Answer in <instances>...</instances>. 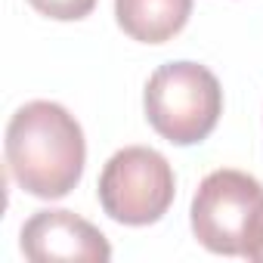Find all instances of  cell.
Here are the masks:
<instances>
[{
  "mask_svg": "<svg viewBox=\"0 0 263 263\" xmlns=\"http://www.w3.org/2000/svg\"><path fill=\"white\" fill-rule=\"evenodd\" d=\"M192 16V0H115V19L127 37L164 44L177 37Z\"/></svg>",
  "mask_w": 263,
  "mask_h": 263,
  "instance_id": "8992f818",
  "label": "cell"
},
{
  "mask_svg": "<svg viewBox=\"0 0 263 263\" xmlns=\"http://www.w3.org/2000/svg\"><path fill=\"white\" fill-rule=\"evenodd\" d=\"M146 118L174 146H195L214 134L223 115V90L211 68L198 62H167L146 84Z\"/></svg>",
  "mask_w": 263,
  "mask_h": 263,
  "instance_id": "7a4b0ae2",
  "label": "cell"
},
{
  "mask_svg": "<svg viewBox=\"0 0 263 263\" xmlns=\"http://www.w3.org/2000/svg\"><path fill=\"white\" fill-rule=\"evenodd\" d=\"M28 4L47 16V19H56V22H78L84 16L93 13L96 0H28Z\"/></svg>",
  "mask_w": 263,
  "mask_h": 263,
  "instance_id": "52a82bcc",
  "label": "cell"
},
{
  "mask_svg": "<svg viewBox=\"0 0 263 263\" xmlns=\"http://www.w3.org/2000/svg\"><path fill=\"white\" fill-rule=\"evenodd\" d=\"M99 204L124 226L158 223L177 195L174 167L149 146H127L115 152L99 174Z\"/></svg>",
  "mask_w": 263,
  "mask_h": 263,
  "instance_id": "3957f363",
  "label": "cell"
},
{
  "mask_svg": "<svg viewBox=\"0 0 263 263\" xmlns=\"http://www.w3.org/2000/svg\"><path fill=\"white\" fill-rule=\"evenodd\" d=\"M7 167L34 198H65L84 174V130L59 102H25L7 124Z\"/></svg>",
  "mask_w": 263,
  "mask_h": 263,
  "instance_id": "6da1fadb",
  "label": "cell"
},
{
  "mask_svg": "<svg viewBox=\"0 0 263 263\" xmlns=\"http://www.w3.org/2000/svg\"><path fill=\"white\" fill-rule=\"evenodd\" d=\"M22 254L34 263L53 260H87L105 263L111 260L108 238L74 211H37L22 226Z\"/></svg>",
  "mask_w": 263,
  "mask_h": 263,
  "instance_id": "5b68a950",
  "label": "cell"
},
{
  "mask_svg": "<svg viewBox=\"0 0 263 263\" xmlns=\"http://www.w3.org/2000/svg\"><path fill=\"white\" fill-rule=\"evenodd\" d=\"M263 208V186L241 171H214L192 198V232L214 251L235 257L245 248L251 223Z\"/></svg>",
  "mask_w": 263,
  "mask_h": 263,
  "instance_id": "277c9868",
  "label": "cell"
},
{
  "mask_svg": "<svg viewBox=\"0 0 263 263\" xmlns=\"http://www.w3.org/2000/svg\"><path fill=\"white\" fill-rule=\"evenodd\" d=\"M241 257L263 263V208L257 211V217H254V223H251V232H248V238H245Z\"/></svg>",
  "mask_w": 263,
  "mask_h": 263,
  "instance_id": "ba28073f",
  "label": "cell"
}]
</instances>
